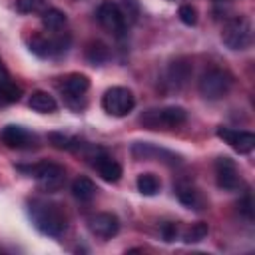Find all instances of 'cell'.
<instances>
[{"mask_svg":"<svg viewBox=\"0 0 255 255\" xmlns=\"http://www.w3.org/2000/svg\"><path fill=\"white\" fill-rule=\"evenodd\" d=\"M135 106V96L131 94V90L124 88V86H114L108 88L102 96V108L104 112H108L110 116L122 118L128 116Z\"/></svg>","mask_w":255,"mask_h":255,"instance_id":"obj_4","label":"cell"},{"mask_svg":"<svg viewBox=\"0 0 255 255\" xmlns=\"http://www.w3.org/2000/svg\"><path fill=\"white\" fill-rule=\"evenodd\" d=\"M221 40L229 50H245L251 42V24L245 16H235L231 18L223 32H221Z\"/></svg>","mask_w":255,"mask_h":255,"instance_id":"obj_5","label":"cell"},{"mask_svg":"<svg viewBox=\"0 0 255 255\" xmlns=\"http://www.w3.org/2000/svg\"><path fill=\"white\" fill-rule=\"evenodd\" d=\"M215 179H217V185L221 189H227V191H233L239 183V177H237V165L233 159L229 157H219L215 161Z\"/></svg>","mask_w":255,"mask_h":255,"instance_id":"obj_11","label":"cell"},{"mask_svg":"<svg viewBox=\"0 0 255 255\" xmlns=\"http://www.w3.org/2000/svg\"><path fill=\"white\" fill-rule=\"evenodd\" d=\"M70 46V36H58V38H46V36H34L30 40V50L40 58H50L66 52Z\"/></svg>","mask_w":255,"mask_h":255,"instance_id":"obj_8","label":"cell"},{"mask_svg":"<svg viewBox=\"0 0 255 255\" xmlns=\"http://www.w3.org/2000/svg\"><path fill=\"white\" fill-rule=\"evenodd\" d=\"M131 153H133L135 157H139V159L159 157V159L165 161V163H177V161H179V157L173 155L171 151H165V149L155 147V145H151V143H135V145L131 147Z\"/></svg>","mask_w":255,"mask_h":255,"instance_id":"obj_14","label":"cell"},{"mask_svg":"<svg viewBox=\"0 0 255 255\" xmlns=\"http://www.w3.org/2000/svg\"><path fill=\"white\" fill-rule=\"evenodd\" d=\"M207 233H209L207 223H205V221H197V223H193V225L183 233V241H185V243H197V241L205 239Z\"/></svg>","mask_w":255,"mask_h":255,"instance_id":"obj_23","label":"cell"},{"mask_svg":"<svg viewBox=\"0 0 255 255\" xmlns=\"http://www.w3.org/2000/svg\"><path fill=\"white\" fill-rule=\"evenodd\" d=\"M217 137L223 139L225 143H229L237 153H251L255 147V135L249 131H237L231 128H217Z\"/></svg>","mask_w":255,"mask_h":255,"instance_id":"obj_9","label":"cell"},{"mask_svg":"<svg viewBox=\"0 0 255 255\" xmlns=\"http://www.w3.org/2000/svg\"><path fill=\"white\" fill-rule=\"evenodd\" d=\"M0 137L12 149H30L38 143V137L20 126H6L0 133Z\"/></svg>","mask_w":255,"mask_h":255,"instance_id":"obj_10","label":"cell"},{"mask_svg":"<svg viewBox=\"0 0 255 255\" xmlns=\"http://www.w3.org/2000/svg\"><path fill=\"white\" fill-rule=\"evenodd\" d=\"M191 72H193L191 70V62L185 60V58H179V60L169 64V68H167V82L173 88H181L191 78Z\"/></svg>","mask_w":255,"mask_h":255,"instance_id":"obj_13","label":"cell"},{"mask_svg":"<svg viewBox=\"0 0 255 255\" xmlns=\"http://www.w3.org/2000/svg\"><path fill=\"white\" fill-rule=\"evenodd\" d=\"M118 6H120V10H122V16H124L126 24H128V22H129V24H135V22H137L139 12H141L137 0H122Z\"/></svg>","mask_w":255,"mask_h":255,"instance_id":"obj_22","label":"cell"},{"mask_svg":"<svg viewBox=\"0 0 255 255\" xmlns=\"http://www.w3.org/2000/svg\"><path fill=\"white\" fill-rule=\"evenodd\" d=\"M231 84H233V80L225 70L209 68L207 72L201 74L197 88L205 100H221L223 96H227Z\"/></svg>","mask_w":255,"mask_h":255,"instance_id":"obj_3","label":"cell"},{"mask_svg":"<svg viewBox=\"0 0 255 255\" xmlns=\"http://www.w3.org/2000/svg\"><path fill=\"white\" fill-rule=\"evenodd\" d=\"M96 191H98V187H96V183H94L90 177L80 175V177H76L74 183H72V193H74V197L80 199V201H90V199L96 195Z\"/></svg>","mask_w":255,"mask_h":255,"instance_id":"obj_19","label":"cell"},{"mask_svg":"<svg viewBox=\"0 0 255 255\" xmlns=\"http://www.w3.org/2000/svg\"><path fill=\"white\" fill-rule=\"evenodd\" d=\"M159 187H161V183L153 173H141L137 177V189L143 195H155L159 191Z\"/></svg>","mask_w":255,"mask_h":255,"instance_id":"obj_21","label":"cell"},{"mask_svg":"<svg viewBox=\"0 0 255 255\" xmlns=\"http://www.w3.org/2000/svg\"><path fill=\"white\" fill-rule=\"evenodd\" d=\"M66 24V14L62 10H56V8H48L42 12V26L46 30H52V32H58L62 30Z\"/></svg>","mask_w":255,"mask_h":255,"instance_id":"obj_20","label":"cell"},{"mask_svg":"<svg viewBox=\"0 0 255 255\" xmlns=\"http://www.w3.org/2000/svg\"><path fill=\"white\" fill-rule=\"evenodd\" d=\"M161 235L165 241H175L177 237V223H163L161 225Z\"/></svg>","mask_w":255,"mask_h":255,"instance_id":"obj_30","label":"cell"},{"mask_svg":"<svg viewBox=\"0 0 255 255\" xmlns=\"http://www.w3.org/2000/svg\"><path fill=\"white\" fill-rule=\"evenodd\" d=\"M90 231L102 239H110L120 231V219L114 213H98L90 219Z\"/></svg>","mask_w":255,"mask_h":255,"instance_id":"obj_12","label":"cell"},{"mask_svg":"<svg viewBox=\"0 0 255 255\" xmlns=\"http://www.w3.org/2000/svg\"><path fill=\"white\" fill-rule=\"evenodd\" d=\"M96 18H98V22H100L110 34H114L116 38H122V36H124L128 24H126V20H124V16H122V10H120V6H118L116 2L104 0V2L98 6V10H96Z\"/></svg>","mask_w":255,"mask_h":255,"instance_id":"obj_7","label":"cell"},{"mask_svg":"<svg viewBox=\"0 0 255 255\" xmlns=\"http://www.w3.org/2000/svg\"><path fill=\"white\" fill-rule=\"evenodd\" d=\"M22 171H28L30 175H34L40 183L42 189L46 191H56L64 185V179H66V173H64V167L58 165V163H38V165H32V167H24L20 165Z\"/></svg>","mask_w":255,"mask_h":255,"instance_id":"obj_6","label":"cell"},{"mask_svg":"<svg viewBox=\"0 0 255 255\" xmlns=\"http://www.w3.org/2000/svg\"><path fill=\"white\" fill-rule=\"evenodd\" d=\"M48 139H50V143L54 145V147H58V149H76L78 145H80V141L76 139V137H70V135H64V133H50L48 135Z\"/></svg>","mask_w":255,"mask_h":255,"instance_id":"obj_25","label":"cell"},{"mask_svg":"<svg viewBox=\"0 0 255 255\" xmlns=\"http://www.w3.org/2000/svg\"><path fill=\"white\" fill-rule=\"evenodd\" d=\"M94 167L98 169L100 177H102L104 181H108V183H116V181H120V177H122V165H120L116 159L108 157V155L96 157Z\"/></svg>","mask_w":255,"mask_h":255,"instance_id":"obj_15","label":"cell"},{"mask_svg":"<svg viewBox=\"0 0 255 255\" xmlns=\"http://www.w3.org/2000/svg\"><path fill=\"white\" fill-rule=\"evenodd\" d=\"M177 197L187 207H195L197 209V205H199V193L193 187H179L177 189Z\"/></svg>","mask_w":255,"mask_h":255,"instance_id":"obj_27","label":"cell"},{"mask_svg":"<svg viewBox=\"0 0 255 255\" xmlns=\"http://www.w3.org/2000/svg\"><path fill=\"white\" fill-rule=\"evenodd\" d=\"M30 217L42 233L52 235V237L62 235L66 225H68L64 211L56 203H50V201H44V199H34L30 203Z\"/></svg>","mask_w":255,"mask_h":255,"instance_id":"obj_1","label":"cell"},{"mask_svg":"<svg viewBox=\"0 0 255 255\" xmlns=\"http://www.w3.org/2000/svg\"><path fill=\"white\" fill-rule=\"evenodd\" d=\"M20 96H22V88L12 82L10 72L6 70V66L0 60V100H4V102H16V100H20Z\"/></svg>","mask_w":255,"mask_h":255,"instance_id":"obj_17","label":"cell"},{"mask_svg":"<svg viewBox=\"0 0 255 255\" xmlns=\"http://www.w3.org/2000/svg\"><path fill=\"white\" fill-rule=\"evenodd\" d=\"M187 112L179 106H167L161 110H147L141 114L139 124L147 129H169L185 124Z\"/></svg>","mask_w":255,"mask_h":255,"instance_id":"obj_2","label":"cell"},{"mask_svg":"<svg viewBox=\"0 0 255 255\" xmlns=\"http://www.w3.org/2000/svg\"><path fill=\"white\" fill-rule=\"evenodd\" d=\"M88 88H90V80L84 74H70L62 82V92L68 98H80L88 92Z\"/></svg>","mask_w":255,"mask_h":255,"instance_id":"obj_16","label":"cell"},{"mask_svg":"<svg viewBox=\"0 0 255 255\" xmlns=\"http://www.w3.org/2000/svg\"><path fill=\"white\" fill-rule=\"evenodd\" d=\"M239 211H241L247 219H253V201H251V195H245V197L239 201Z\"/></svg>","mask_w":255,"mask_h":255,"instance_id":"obj_29","label":"cell"},{"mask_svg":"<svg viewBox=\"0 0 255 255\" xmlns=\"http://www.w3.org/2000/svg\"><path fill=\"white\" fill-rule=\"evenodd\" d=\"M213 2H223V0H213Z\"/></svg>","mask_w":255,"mask_h":255,"instance_id":"obj_31","label":"cell"},{"mask_svg":"<svg viewBox=\"0 0 255 255\" xmlns=\"http://www.w3.org/2000/svg\"><path fill=\"white\" fill-rule=\"evenodd\" d=\"M86 58L92 62V64H102L108 60V48L102 44V42H94L90 44V48L86 50Z\"/></svg>","mask_w":255,"mask_h":255,"instance_id":"obj_26","label":"cell"},{"mask_svg":"<svg viewBox=\"0 0 255 255\" xmlns=\"http://www.w3.org/2000/svg\"><path fill=\"white\" fill-rule=\"evenodd\" d=\"M28 106H30L34 112H40V114H50V112H54V110L58 108L54 96H50L48 92H42V90H38V92H34V94L30 96Z\"/></svg>","mask_w":255,"mask_h":255,"instance_id":"obj_18","label":"cell"},{"mask_svg":"<svg viewBox=\"0 0 255 255\" xmlns=\"http://www.w3.org/2000/svg\"><path fill=\"white\" fill-rule=\"evenodd\" d=\"M16 10L20 14H40L46 10V0H16Z\"/></svg>","mask_w":255,"mask_h":255,"instance_id":"obj_24","label":"cell"},{"mask_svg":"<svg viewBox=\"0 0 255 255\" xmlns=\"http://www.w3.org/2000/svg\"><path fill=\"white\" fill-rule=\"evenodd\" d=\"M179 20L185 24V26H195L197 24V10L191 6V4H185L179 8Z\"/></svg>","mask_w":255,"mask_h":255,"instance_id":"obj_28","label":"cell"}]
</instances>
